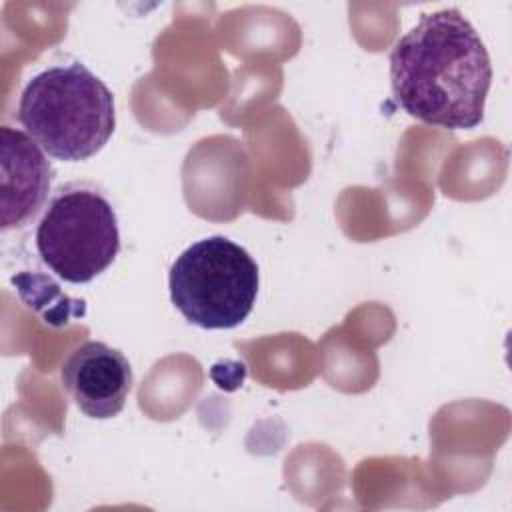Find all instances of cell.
Listing matches in <instances>:
<instances>
[{
    "label": "cell",
    "instance_id": "6da1fadb",
    "mask_svg": "<svg viewBox=\"0 0 512 512\" xmlns=\"http://www.w3.org/2000/svg\"><path fill=\"white\" fill-rule=\"evenodd\" d=\"M390 84L412 118L472 130L484 120L492 64L476 28L458 8L422 14L390 52Z\"/></svg>",
    "mask_w": 512,
    "mask_h": 512
},
{
    "label": "cell",
    "instance_id": "7a4b0ae2",
    "mask_svg": "<svg viewBox=\"0 0 512 512\" xmlns=\"http://www.w3.org/2000/svg\"><path fill=\"white\" fill-rule=\"evenodd\" d=\"M18 120L48 156L82 162L98 154L114 132V96L80 62L50 66L24 86Z\"/></svg>",
    "mask_w": 512,
    "mask_h": 512
},
{
    "label": "cell",
    "instance_id": "3957f363",
    "mask_svg": "<svg viewBox=\"0 0 512 512\" xmlns=\"http://www.w3.org/2000/svg\"><path fill=\"white\" fill-rule=\"evenodd\" d=\"M258 264L226 236L190 244L170 268V298L178 312L206 330L242 324L258 294Z\"/></svg>",
    "mask_w": 512,
    "mask_h": 512
},
{
    "label": "cell",
    "instance_id": "277c9868",
    "mask_svg": "<svg viewBox=\"0 0 512 512\" xmlns=\"http://www.w3.org/2000/svg\"><path fill=\"white\" fill-rule=\"evenodd\" d=\"M42 262L64 282L86 284L120 252L118 218L108 198L92 188H66L44 210L36 228Z\"/></svg>",
    "mask_w": 512,
    "mask_h": 512
},
{
    "label": "cell",
    "instance_id": "5b68a950",
    "mask_svg": "<svg viewBox=\"0 0 512 512\" xmlns=\"http://www.w3.org/2000/svg\"><path fill=\"white\" fill-rule=\"evenodd\" d=\"M60 378L78 410L94 420L118 416L132 390L128 358L100 340L74 348L60 368Z\"/></svg>",
    "mask_w": 512,
    "mask_h": 512
},
{
    "label": "cell",
    "instance_id": "8992f818",
    "mask_svg": "<svg viewBox=\"0 0 512 512\" xmlns=\"http://www.w3.org/2000/svg\"><path fill=\"white\" fill-rule=\"evenodd\" d=\"M0 224H26L46 202L52 168L46 152L24 130L0 128Z\"/></svg>",
    "mask_w": 512,
    "mask_h": 512
}]
</instances>
